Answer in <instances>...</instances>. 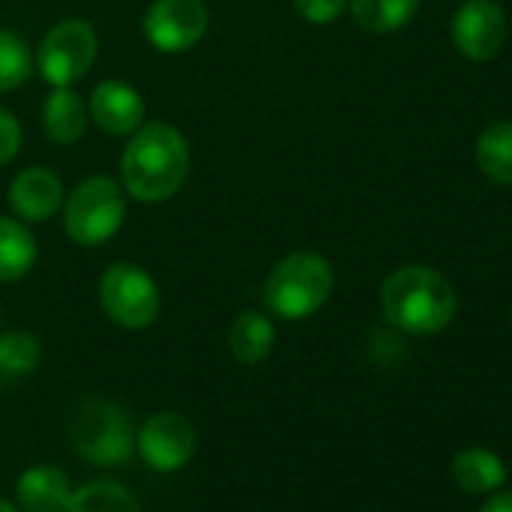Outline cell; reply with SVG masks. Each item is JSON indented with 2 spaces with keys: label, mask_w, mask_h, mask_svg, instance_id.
Returning <instances> with one entry per match:
<instances>
[{
  "label": "cell",
  "mask_w": 512,
  "mask_h": 512,
  "mask_svg": "<svg viewBox=\"0 0 512 512\" xmlns=\"http://www.w3.org/2000/svg\"><path fill=\"white\" fill-rule=\"evenodd\" d=\"M190 172L187 139L163 121L142 124L121 157L124 190L139 202L172 199Z\"/></svg>",
  "instance_id": "cell-1"
},
{
  "label": "cell",
  "mask_w": 512,
  "mask_h": 512,
  "mask_svg": "<svg viewBox=\"0 0 512 512\" xmlns=\"http://www.w3.org/2000/svg\"><path fill=\"white\" fill-rule=\"evenodd\" d=\"M383 317L407 335L443 332L455 317L452 284L428 266H404L380 290Z\"/></svg>",
  "instance_id": "cell-2"
},
{
  "label": "cell",
  "mask_w": 512,
  "mask_h": 512,
  "mask_svg": "<svg viewBox=\"0 0 512 512\" xmlns=\"http://www.w3.org/2000/svg\"><path fill=\"white\" fill-rule=\"evenodd\" d=\"M335 275L329 260L320 253H293L281 260L263 290V302L269 314L281 320H308L314 317L332 296Z\"/></svg>",
  "instance_id": "cell-3"
},
{
  "label": "cell",
  "mask_w": 512,
  "mask_h": 512,
  "mask_svg": "<svg viewBox=\"0 0 512 512\" xmlns=\"http://www.w3.org/2000/svg\"><path fill=\"white\" fill-rule=\"evenodd\" d=\"M67 437L91 464H121L136 449V434L124 407L109 398H85L67 413Z\"/></svg>",
  "instance_id": "cell-4"
},
{
  "label": "cell",
  "mask_w": 512,
  "mask_h": 512,
  "mask_svg": "<svg viewBox=\"0 0 512 512\" xmlns=\"http://www.w3.org/2000/svg\"><path fill=\"white\" fill-rule=\"evenodd\" d=\"M127 202L118 181L106 175L85 178L67 199L64 208V229L82 247L106 244L124 223Z\"/></svg>",
  "instance_id": "cell-5"
},
{
  "label": "cell",
  "mask_w": 512,
  "mask_h": 512,
  "mask_svg": "<svg viewBox=\"0 0 512 512\" xmlns=\"http://www.w3.org/2000/svg\"><path fill=\"white\" fill-rule=\"evenodd\" d=\"M97 49H100V40H97V31L91 28V22L64 19L43 37V43L37 49L40 76L52 88H70L82 76H88V70L94 67Z\"/></svg>",
  "instance_id": "cell-6"
},
{
  "label": "cell",
  "mask_w": 512,
  "mask_h": 512,
  "mask_svg": "<svg viewBox=\"0 0 512 512\" xmlns=\"http://www.w3.org/2000/svg\"><path fill=\"white\" fill-rule=\"evenodd\" d=\"M100 305L124 329H148L160 314V293L136 263H112L100 278Z\"/></svg>",
  "instance_id": "cell-7"
},
{
  "label": "cell",
  "mask_w": 512,
  "mask_h": 512,
  "mask_svg": "<svg viewBox=\"0 0 512 512\" xmlns=\"http://www.w3.org/2000/svg\"><path fill=\"white\" fill-rule=\"evenodd\" d=\"M145 40L166 55L193 49L208 31V10L202 0H154L142 22Z\"/></svg>",
  "instance_id": "cell-8"
},
{
  "label": "cell",
  "mask_w": 512,
  "mask_h": 512,
  "mask_svg": "<svg viewBox=\"0 0 512 512\" xmlns=\"http://www.w3.org/2000/svg\"><path fill=\"white\" fill-rule=\"evenodd\" d=\"M136 449L160 473L181 470L196 455V428L181 413H157L139 428Z\"/></svg>",
  "instance_id": "cell-9"
},
{
  "label": "cell",
  "mask_w": 512,
  "mask_h": 512,
  "mask_svg": "<svg viewBox=\"0 0 512 512\" xmlns=\"http://www.w3.org/2000/svg\"><path fill=\"white\" fill-rule=\"evenodd\" d=\"M506 40V16L494 0H467L452 19V43L467 61H491Z\"/></svg>",
  "instance_id": "cell-10"
},
{
  "label": "cell",
  "mask_w": 512,
  "mask_h": 512,
  "mask_svg": "<svg viewBox=\"0 0 512 512\" xmlns=\"http://www.w3.org/2000/svg\"><path fill=\"white\" fill-rule=\"evenodd\" d=\"M88 115L109 136H133L145 124V100L133 85L109 79L91 91Z\"/></svg>",
  "instance_id": "cell-11"
},
{
  "label": "cell",
  "mask_w": 512,
  "mask_h": 512,
  "mask_svg": "<svg viewBox=\"0 0 512 512\" xmlns=\"http://www.w3.org/2000/svg\"><path fill=\"white\" fill-rule=\"evenodd\" d=\"M64 202V184L61 178L46 166H31L16 175L10 184V205L19 220L43 223L49 220Z\"/></svg>",
  "instance_id": "cell-12"
},
{
  "label": "cell",
  "mask_w": 512,
  "mask_h": 512,
  "mask_svg": "<svg viewBox=\"0 0 512 512\" xmlns=\"http://www.w3.org/2000/svg\"><path fill=\"white\" fill-rule=\"evenodd\" d=\"M70 479L61 467L37 464L22 473L16 485L19 506L25 512H64L70 503Z\"/></svg>",
  "instance_id": "cell-13"
},
{
  "label": "cell",
  "mask_w": 512,
  "mask_h": 512,
  "mask_svg": "<svg viewBox=\"0 0 512 512\" xmlns=\"http://www.w3.org/2000/svg\"><path fill=\"white\" fill-rule=\"evenodd\" d=\"M88 106L70 88H55L43 106V130L55 145H76L88 130Z\"/></svg>",
  "instance_id": "cell-14"
},
{
  "label": "cell",
  "mask_w": 512,
  "mask_h": 512,
  "mask_svg": "<svg viewBox=\"0 0 512 512\" xmlns=\"http://www.w3.org/2000/svg\"><path fill=\"white\" fill-rule=\"evenodd\" d=\"M452 479L458 488H464L467 494H491L503 485L506 479V467L503 461L485 449V446H470V449H461L455 458H452V467H449Z\"/></svg>",
  "instance_id": "cell-15"
},
{
  "label": "cell",
  "mask_w": 512,
  "mask_h": 512,
  "mask_svg": "<svg viewBox=\"0 0 512 512\" xmlns=\"http://www.w3.org/2000/svg\"><path fill=\"white\" fill-rule=\"evenodd\" d=\"M275 347V326L260 311H241L229 326V353L241 365H260Z\"/></svg>",
  "instance_id": "cell-16"
},
{
  "label": "cell",
  "mask_w": 512,
  "mask_h": 512,
  "mask_svg": "<svg viewBox=\"0 0 512 512\" xmlns=\"http://www.w3.org/2000/svg\"><path fill=\"white\" fill-rule=\"evenodd\" d=\"M37 263L34 232L13 217H0V284L25 278Z\"/></svg>",
  "instance_id": "cell-17"
},
{
  "label": "cell",
  "mask_w": 512,
  "mask_h": 512,
  "mask_svg": "<svg viewBox=\"0 0 512 512\" xmlns=\"http://www.w3.org/2000/svg\"><path fill=\"white\" fill-rule=\"evenodd\" d=\"M347 7L362 31L395 34L419 13V0H350Z\"/></svg>",
  "instance_id": "cell-18"
},
{
  "label": "cell",
  "mask_w": 512,
  "mask_h": 512,
  "mask_svg": "<svg viewBox=\"0 0 512 512\" xmlns=\"http://www.w3.org/2000/svg\"><path fill=\"white\" fill-rule=\"evenodd\" d=\"M476 163L485 178L512 187V121H497L476 142Z\"/></svg>",
  "instance_id": "cell-19"
},
{
  "label": "cell",
  "mask_w": 512,
  "mask_h": 512,
  "mask_svg": "<svg viewBox=\"0 0 512 512\" xmlns=\"http://www.w3.org/2000/svg\"><path fill=\"white\" fill-rule=\"evenodd\" d=\"M64 512H142V506L130 488L103 479V482H88L79 491H73Z\"/></svg>",
  "instance_id": "cell-20"
},
{
  "label": "cell",
  "mask_w": 512,
  "mask_h": 512,
  "mask_svg": "<svg viewBox=\"0 0 512 512\" xmlns=\"http://www.w3.org/2000/svg\"><path fill=\"white\" fill-rule=\"evenodd\" d=\"M43 362V344L31 332L0 335V383H13L25 374H34Z\"/></svg>",
  "instance_id": "cell-21"
},
{
  "label": "cell",
  "mask_w": 512,
  "mask_h": 512,
  "mask_svg": "<svg viewBox=\"0 0 512 512\" xmlns=\"http://www.w3.org/2000/svg\"><path fill=\"white\" fill-rule=\"evenodd\" d=\"M31 76V49L22 37L0 31V94L25 85Z\"/></svg>",
  "instance_id": "cell-22"
},
{
  "label": "cell",
  "mask_w": 512,
  "mask_h": 512,
  "mask_svg": "<svg viewBox=\"0 0 512 512\" xmlns=\"http://www.w3.org/2000/svg\"><path fill=\"white\" fill-rule=\"evenodd\" d=\"M350 0H293L296 13L311 22V25H329L335 22L344 10H347Z\"/></svg>",
  "instance_id": "cell-23"
},
{
  "label": "cell",
  "mask_w": 512,
  "mask_h": 512,
  "mask_svg": "<svg viewBox=\"0 0 512 512\" xmlns=\"http://www.w3.org/2000/svg\"><path fill=\"white\" fill-rule=\"evenodd\" d=\"M19 145H22V127H19V121L7 109H0V166L10 163L19 154Z\"/></svg>",
  "instance_id": "cell-24"
},
{
  "label": "cell",
  "mask_w": 512,
  "mask_h": 512,
  "mask_svg": "<svg viewBox=\"0 0 512 512\" xmlns=\"http://www.w3.org/2000/svg\"><path fill=\"white\" fill-rule=\"evenodd\" d=\"M479 512H512V491H500L482 503Z\"/></svg>",
  "instance_id": "cell-25"
},
{
  "label": "cell",
  "mask_w": 512,
  "mask_h": 512,
  "mask_svg": "<svg viewBox=\"0 0 512 512\" xmlns=\"http://www.w3.org/2000/svg\"><path fill=\"white\" fill-rule=\"evenodd\" d=\"M0 512H19L10 500H4V497H0Z\"/></svg>",
  "instance_id": "cell-26"
},
{
  "label": "cell",
  "mask_w": 512,
  "mask_h": 512,
  "mask_svg": "<svg viewBox=\"0 0 512 512\" xmlns=\"http://www.w3.org/2000/svg\"><path fill=\"white\" fill-rule=\"evenodd\" d=\"M0 326H4V308H0Z\"/></svg>",
  "instance_id": "cell-27"
}]
</instances>
